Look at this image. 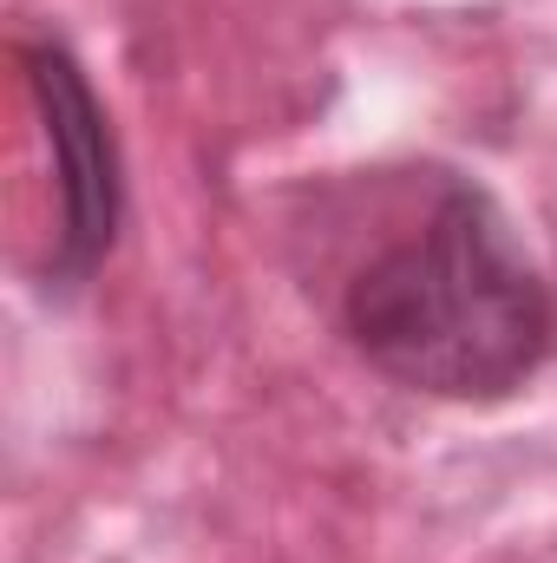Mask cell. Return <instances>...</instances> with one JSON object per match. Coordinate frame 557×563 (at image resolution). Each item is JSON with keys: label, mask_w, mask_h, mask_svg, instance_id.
<instances>
[{"label": "cell", "mask_w": 557, "mask_h": 563, "mask_svg": "<svg viewBox=\"0 0 557 563\" xmlns=\"http://www.w3.org/2000/svg\"><path fill=\"white\" fill-rule=\"evenodd\" d=\"M20 73L26 92L40 106V132L53 151V288H79L106 263L112 236H119V210H125V177H119V144L106 125V106L92 99L79 59L53 40H26L20 46Z\"/></svg>", "instance_id": "7a4b0ae2"}, {"label": "cell", "mask_w": 557, "mask_h": 563, "mask_svg": "<svg viewBox=\"0 0 557 563\" xmlns=\"http://www.w3.org/2000/svg\"><path fill=\"white\" fill-rule=\"evenodd\" d=\"M341 328L368 367L433 400H505L551 354V295L512 217L472 177L341 282Z\"/></svg>", "instance_id": "6da1fadb"}]
</instances>
